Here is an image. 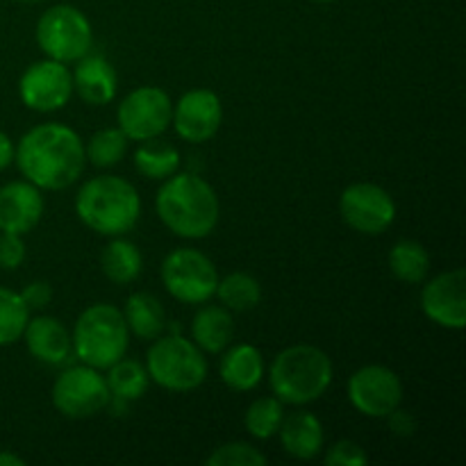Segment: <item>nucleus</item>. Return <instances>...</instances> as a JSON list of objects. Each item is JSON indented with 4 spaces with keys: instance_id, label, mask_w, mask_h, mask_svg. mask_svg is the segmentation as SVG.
Returning a JSON list of instances; mask_svg holds the SVG:
<instances>
[{
    "instance_id": "obj_1",
    "label": "nucleus",
    "mask_w": 466,
    "mask_h": 466,
    "mask_svg": "<svg viewBox=\"0 0 466 466\" xmlns=\"http://www.w3.org/2000/svg\"><path fill=\"white\" fill-rule=\"evenodd\" d=\"M14 162L27 182L39 189L62 191L85 171V144L76 130L62 123H44L21 137Z\"/></svg>"
},
{
    "instance_id": "obj_2",
    "label": "nucleus",
    "mask_w": 466,
    "mask_h": 466,
    "mask_svg": "<svg viewBox=\"0 0 466 466\" xmlns=\"http://www.w3.org/2000/svg\"><path fill=\"white\" fill-rule=\"evenodd\" d=\"M155 208L164 226L182 239H205L221 217L217 191L198 173H173L167 177Z\"/></svg>"
},
{
    "instance_id": "obj_3",
    "label": "nucleus",
    "mask_w": 466,
    "mask_h": 466,
    "mask_svg": "<svg viewBox=\"0 0 466 466\" xmlns=\"http://www.w3.org/2000/svg\"><path fill=\"white\" fill-rule=\"evenodd\" d=\"M76 214L89 230L103 237H123L141 217L135 187L118 176L91 177L76 196Z\"/></svg>"
},
{
    "instance_id": "obj_4",
    "label": "nucleus",
    "mask_w": 466,
    "mask_h": 466,
    "mask_svg": "<svg viewBox=\"0 0 466 466\" xmlns=\"http://www.w3.org/2000/svg\"><path fill=\"white\" fill-rule=\"evenodd\" d=\"M268 382L285 405L314 403L332 385V362L319 346H289L273 358Z\"/></svg>"
},
{
    "instance_id": "obj_5",
    "label": "nucleus",
    "mask_w": 466,
    "mask_h": 466,
    "mask_svg": "<svg viewBox=\"0 0 466 466\" xmlns=\"http://www.w3.org/2000/svg\"><path fill=\"white\" fill-rule=\"evenodd\" d=\"M71 339L82 364L105 371L126 358L130 330L121 309L109 303H96L77 317Z\"/></svg>"
},
{
    "instance_id": "obj_6",
    "label": "nucleus",
    "mask_w": 466,
    "mask_h": 466,
    "mask_svg": "<svg viewBox=\"0 0 466 466\" xmlns=\"http://www.w3.org/2000/svg\"><path fill=\"white\" fill-rule=\"evenodd\" d=\"M150 380L168 391H194L208 378V360L191 339L180 335H159L146 355Z\"/></svg>"
},
{
    "instance_id": "obj_7",
    "label": "nucleus",
    "mask_w": 466,
    "mask_h": 466,
    "mask_svg": "<svg viewBox=\"0 0 466 466\" xmlns=\"http://www.w3.org/2000/svg\"><path fill=\"white\" fill-rule=\"evenodd\" d=\"M36 44L41 53L62 64H71L89 55L94 30L85 14L73 5H53L36 21Z\"/></svg>"
},
{
    "instance_id": "obj_8",
    "label": "nucleus",
    "mask_w": 466,
    "mask_h": 466,
    "mask_svg": "<svg viewBox=\"0 0 466 466\" xmlns=\"http://www.w3.org/2000/svg\"><path fill=\"white\" fill-rule=\"evenodd\" d=\"M162 282L168 294L187 305L208 303L217 291L218 273L212 259L194 248H177L162 262Z\"/></svg>"
},
{
    "instance_id": "obj_9",
    "label": "nucleus",
    "mask_w": 466,
    "mask_h": 466,
    "mask_svg": "<svg viewBox=\"0 0 466 466\" xmlns=\"http://www.w3.org/2000/svg\"><path fill=\"white\" fill-rule=\"evenodd\" d=\"M118 127L132 141L162 137L173 118V100L159 86H139L118 105Z\"/></svg>"
},
{
    "instance_id": "obj_10",
    "label": "nucleus",
    "mask_w": 466,
    "mask_h": 466,
    "mask_svg": "<svg viewBox=\"0 0 466 466\" xmlns=\"http://www.w3.org/2000/svg\"><path fill=\"white\" fill-rule=\"evenodd\" d=\"M109 390L105 376L94 367H71L53 385V405L68 419H89L107 410Z\"/></svg>"
},
{
    "instance_id": "obj_11",
    "label": "nucleus",
    "mask_w": 466,
    "mask_h": 466,
    "mask_svg": "<svg viewBox=\"0 0 466 466\" xmlns=\"http://www.w3.org/2000/svg\"><path fill=\"white\" fill-rule=\"evenodd\" d=\"M339 212L346 226L362 235H382L396 218V203L390 191L373 182H355L339 198Z\"/></svg>"
},
{
    "instance_id": "obj_12",
    "label": "nucleus",
    "mask_w": 466,
    "mask_h": 466,
    "mask_svg": "<svg viewBox=\"0 0 466 466\" xmlns=\"http://www.w3.org/2000/svg\"><path fill=\"white\" fill-rule=\"evenodd\" d=\"M349 400L360 414L385 419L403 403V382L382 364H367L349 380Z\"/></svg>"
},
{
    "instance_id": "obj_13",
    "label": "nucleus",
    "mask_w": 466,
    "mask_h": 466,
    "mask_svg": "<svg viewBox=\"0 0 466 466\" xmlns=\"http://www.w3.org/2000/svg\"><path fill=\"white\" fill-rule=\"evenodd\" d=\"M18 96L32 112H57L73 96L71 71L66 68V64L57 62V59H41L25 68L18 80Z\"/></svg>"
},
{
    "instance_id": "obj_14",
    "label": "nucleus",
    "mask_w": 466,
    "mask_h": 466,
    "mask_svg": "<svg viewBox=\"0 0 466 466\" xmlns=\"http://www.w3.org/2000/svg\"><path fill=\"white\" fill-rule=\"evenodd\" d=\"M421 309L432 323L449 330L466 326V273L464 268L440 273L421 291Z\"/></svg>"
},
{
    "instance_id": "obj_15",
    "label": "nucleus",
    "mask_w": 466,
    "mask_h": 466,
    "mask_svg": "<svg viewBox=\"0 0 466 466\" xmlns=\"http://www.w3.org/2000/svg\"><path fill=\"white\" fill-rule=\"evenodd\" d=\"M223 121L221 98L212 89H191L173 107V127L189 144H205L218 132Z\"/></svg>"
},
{
    "instance_id": "obj_16",
    "label": "nucleus",
    "mask_w": 466,
    "mask_h": 466,
    "mask_svg": "<svg viewBox=\"0 0 466 466\" xmlns=\"http://www.w3.org/2000/svg\"><path fill=\"white\" fill-rule=\"evenodd\" d=\"M44 217V196L39 187L27 180L0 187V232L27 235Z\"/></svg>"
},
{
    "instance_id": "obj_17",
    "label": "nucleus",
    "mask_w": 466,
    "mask_h": 466,
    "mask_svg": "<svg viewBox=\"0 0 466 466\" xmlns=\"http://www.w3.org/2000/svg\"><path fill=\"white\" fill-rule=\"evenodd\" d=\"M23 339H25V346L32 358H36L44 364L66 362V358L73 350L71 332L55 317L27 319Z\"/></svg>"
},
{
    "instance_id": "obj_18",
    "label": "nucleus",
    "mask_w": 466,
    "mask_h": 466,
    "mask_svg": "<svg viewBox=\"0 0 466 466\" xmlns=\"http://www.w3.org/2000/svg\"><path fill=\"white\" fill-rule=\"evenodd\" d=\"M73 76V91L89 105H107L112 103L118 89L116 68L105 57L85 55L77 59V66Z\"/></svg>"
},
{
    "instance_id": "obj_19",
    "label": "nucleus",
    "mask_w": 466,
    "mask_h": 466,
    "mask_svg": "<svg viewBox=\"0 0 466 466\" xmlns=\"http://www.w3.org/2000/svg\"><path fill=\"white\" fill-rule=\"evenodd\" d=\"M278 437L282 449L296 460H314L323 449V426L312 412H294L282 419Z\"/></svg>"
},
{
    "instance_id": "obj_20",
    "label": "nucleus",
    "mask_w": 466,
    "mask_h": 466,
    "mask_svg": "<svg viewBox=\"0 0 466 466\" xmlns=\"http://www.w3.org/2000/svg\"><path fill=\"white\" fill-rule=\"evenodd\" d=\"M191 337L205 353H223L235 337L232 312L223 305H205L191 321Z\"/></svg>"
},
{
    "instance_id": "obj_21",
    "label": "nucleus",
    "mask_w": 466,
    "mask_h": 466,
    "mask_svg": "<svg viewBox=\"0 0 466 466\" xmlns=\"http://www.w3.org/2000/svg\"><path fill=\"white\" fill-rule=\"evenodd\" d=\"M221 380L235 391H250L262 382L264 358L259 349L250 344H237L221 358Z\"/></svg>"
},
{
    "instance_id": "obj_22",
    "label": "nucleus",
    "mask_w": 466,
    "mask_h": 466,
    "mask_svg": "<svg viewBox=\"0 0 466 466\" xmlns=\"http://www.w3.org/2000/svg\"><path fill=\"white\" fill-rule=\"evenodd\" d=\"M127 330L139 339H157L167 328V312L162 303L148 291H137L126 300L123 308Z\"/></svg>"
},
{
    "instance_id": "obj_23",
    "label": "nucleus",
    "mask_w": 466,
    "mask_h": 466,
    "mask_svg": "<svg viewBox=\"0 0 466 466\" xmlns=\"http://www.w3.org/2000/svg\"><path fill=\"white\" fill-rule=\"evenodd\" d=\"M100 268L114 285H130L144 271V258L132 241L114 237L100 255Z\"/></svg>"
},
{
    "instance_id": "obj_24",
    "label": "nucleus",
    "mask_w": 466,
    "mask_h": 466,
    "mask_svg": "<svg viewBox=\"0 0 466 466\" xmlns=\"http://www.w3.org/2000/svg\"><path fill=\"white\" fill-rule=\"evenodd\" d=\"M135 167L148 180H167L180 168V150L157 137L141 141L135 150Z\"/></svg>"
},
{
    "instance_id": "obj_25",
    "label": "nucleus",
    "mask_w": 466,
    "mask_h": 466,
    "mask_svg": "<svg viewBox=\"0 0 466 466\" xmlns=\"http://www.w3.org/2000/svg\"><path fill=\"white\" fill-rule=\"evenodd\" d=\"M214 296H218L223 308L230 312H248V309L258 308V303L262 300V285L250 273L235 271L228 273L226 278H218Z\"/></svg>"
},
{
    "instance_id": "obj_26",
    "label": "nucleus",
    "mask_w": 466,
    "mask_h": 466,
    "mask_svg": "<svg viewBox=\"0 0 466 466\" xmlns=\"http://www.w3.org/2000/svg\"><path fill=\"white\" fill-rule=\"evenodd\" d=\"M390 271L400 282L419 285V282L426 280L428 271H431V255L419 241L400 239L390 250Z\"/></svg>"
},
{
    "instance_id": "obj_27",
    "label": "nucleus",
    "mask_w": 466,
    "mask_h": 466,
    "mask_svg": "<svg viewBox=\"0 0 466 466\" xmlns=\"http://www.w3.org/2000/svg\"><path fill=\"white\" fill-rule=\"evenodd\" d=\"M105 382H107V390L112 396H118V399L126 400H137L148 391L150 376L144 364H139L137 360L121 358L107 369Z\"/></svg>"
},
{
    "instance_id": "obj_28",
    "label": "nucleus",
    "mask_w": 466,
    "mask_h": 466,
    "mask_svg": "<svg viewBox=\"0 0 466 466\" xmlns=\"http://www.w3.org/2000/svg\"><path fill=\"white\" fill-rule=\"evenodd\" d=\"M127 137L123 135L121 127H105V130L94 132L86 141L85 155L94 167L109 168L116 167L127 153Z\"/></svg>"
},
{
    "instance_id": "obj_29",
    "label": "nucleus",
    "mask_w": 466,
    "mask_h": 466,
    "mask_svg": "<svg viewBox=\"0 0 466 466\" xmlns=\"http://www.w3.org/2000/svg\"><path fill=\"white\" fill-rule=\"evenodd\" d=\"M285 419V403L276 396H262L255 400L246 412L244 423L246 431L255 437V440H271L280 431V423Z\"/></svg>"
},
{
    "instance_id": "obj_30",
    "label": "nucleus",
    "mask_w": 466,
    "mask_h": 466,
    "mask_svg": "<svg viewBox=\"0 0 466 466\" xmlns=\"http://www.w3.org/2000/svg\"><path fill=\"white\" fill-rule=\"evenodd\" d=\"M30 319V309L23 303L21 294L0 287V346H9L18 341Z\"/></svg>"
},
{
    "instance_id": "obj_31",
    "label": "nucleus",
    "mask_w": 466,
    "mask_h": 466,
    "mask_svg": "<svg viewBox=\"0 0 466 466\" xmlns=\"http://www.w3.org/2000/svg\"><path fill=\"white\" fill-rule=\"evenodd\" d=\"M267 462V455L255 449L253 444H246V441H230V444L218 446L205 460V464L209 466H264Z\"/></svg>"
},
{
    "instance_id": "obj_32",
    "label": "nucleus",
    "mask_w": 466,
    "mask_h": 466,
    "mask_svg": "<svg viewBox=\"0 0 466 466\" xmlns=\"http://www.w3.org/2000/svg\"><path fill=\"white\" fill-rule=\"evenodd\" d=\"M323 462L328 466H364L369 462V455L360 444L350 440H341L328 449Z\"/></svg>"
},
{
    "instance_id": "obj_33",
    "label": "nucleus",
    "mask_w": 466,
    "mask_h": 466,
    "mask_svg": "<svg viewBox=\"0 0 466 466\" xmlns=\"http://www.w3.org/2000/svg\"><path fill=\"white\" fill-rule=\"evenodd\" d=\"M23 262H25V241H23V235L0 232V268L14 271Z\"/></svg>"
},
{
    "instance_id": "obj_34",
    "label": "nucleus",
    "mask_w": 466,
    "mask_h": 466,
    "mask_svg": "<svg viewBox=\"0 0 466 466\" xmlns=\"http://www.w3.org/2000/svg\"><path fill=\"white\" fill-rule=\"evenodd\" d=\"M18 294H21L27 309H41L53 300V287L44 280H35L23 287V291H18Z\"/></svg>"
},
{
    "instance_id": "obj_35",
    "label": "nucleus",
    "mask_w": 466,
    "mask_h": 466,
    "mask_svg": "<svg viewBox=\"0 0 466 466\" xmlns=\"http://www.w3.org/2000/svg\"><path fill=\"white\" fill-rule=\"evenodd\" d=\"M387 421H390V428L394 435L399 437H412L414 431H417V421H414V417L410 412H405V410L396 408L394 412L387 414Z\"/></svg>"
},
{
    "instance_id": "obj_36",
    "label": "nucleus",
    "mask_w": 466,
    "mask_h": 466,
    "mask_svg": "<svg viewBox=\"0 0 466 466\" xmlns=\"http://www.w3.org/2000/svg\"><path fill=\"white\" fill-rule=\"evenodd\" d=\"M14 162V144L3 130H0V171Z\"/></svg>"
},
{
    "instance_id": "obj_37",
    "label": "nucleus",
    "mask_w": 466,
    "mask_h": 466,
    "mask_svg": "<svg viewBox=\"0 0 466 466\" xmlns=\"http://www.w3.org/2000/svg\"><path fill=\"white\" fill-rule=\"evenodd\" d=\"M23 458H18V455L14 453H7V451H0V466H23Z\"/></svg>"
},
{
    "instance_id": "obj_38",
    "label": "nucleus",
    "mask_w": 466,
    "mask_h": 466,
    "mask_svg": "<svg viewBox=\"0 0 466 466\" xmlns=\"http://www.w3.org/2000/svg\"><path fill=\"white\" fill-rule=\"evenodd\" d=\"M312 3H321V5H328V3H335V0H312Z\"/></svg>"
},
{
    "instance_id": "obj_39",
    "label": "nucleus",
    "mask_w": 466,
    "mask_h": 466,
    "mask_svg": "<svg viewBox=\"0 0 466 466\" xmlns=\"http://www.w3.org/2000/svg\"><path fill=\"white\" fill-rule=\"evenodd\" d=\"M18 3H44V0H18Z\"/></svg>"
}]
</instances>
